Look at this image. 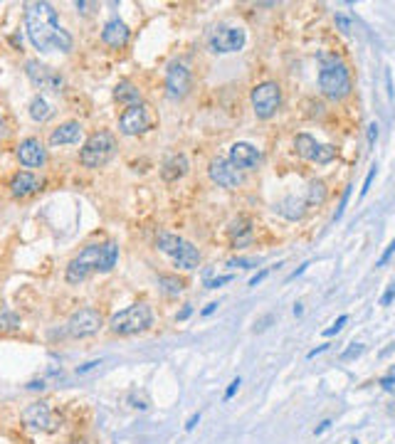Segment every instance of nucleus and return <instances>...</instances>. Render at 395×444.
I'll list each match as a JSON object with an SVG mask.
<instances>
[{"mask_svg": "<svg viewBox=\"0 0 395 444\" xmlns=\"http://www.w3.org/2000/svg\"><path fill=\"white\" fill-rule=\"evenodd\" d=\"M40 190V180L35 173L30 171H18L15 176L10 178V195L13 198H30L32 193H37Z\"/></svg>", "mask_w": 395, "mask_h": 444, "instance_id": "6ab92c4d", "label": "nucleus"}, {"mask_svg": "<svg viewBox=\"0 0 395 444\" xmlns=\"http://www.w3.org/2000/svg\"><path fill=\"white\" fill-rule=\"evenodd\" d=\"M326 195H329V190H326V183H324V180H311V183H309L306 205H311V207L324 205V203H326Z\"/></svg>", "mask_w": 395, "mask_h": 444, "instance_id": "cd10ccee", "label": "nucleus"}, {"mask_svg": "<svg viewBox=\"0 0 395 444\" xmlns=\"http://www.w3.org/2000/svg\"><path fill=\"white\" fill-rule=\"evenodd\" d=\"M329 351V343H321V346H316V348H311L309 353H306V360H314L316 355H321V353H326Z\"/></svg>", "mask_w": 395, "mask_h": 444, "instance_id": "49530a36", "label": "nucleus"}, {"mask_svg": "<svg viewBox=\"0 0 395 444\" xmlns=\"http://www.w3.org/2000/svg\"><path fill=\"white\" fill-rule=\"evenodd\" d=\"M230 163L240 171H252L262 163V151L247 141H237L230 146Z\"/></svg>", "mask_w": 395, "mask_h": 444, "instance_id": "f3484780", "label": "nucleus"}, {"mask_svg": "<svg viewBox=\"0 0 395 444\" xmlns=\"http://www.w3.org/2000/svg\"><path fill=\"white\" fill-rule=\"evenodd\" d=\"M208 176H210V180H213L215 185H220V188H225V190H235V188H240L244 183L242 171L235 168V166L230 163V158H215V161H210Z\"/></svg>", "mask_w": 395, "mask_h": 444, "instance_id": "ddd939ff", "label": "nucleus"}, {"mask_svg": "<svg viewBox=\"0 0 395 444\" xmlns=\"http://www.w3.org/2000/svg\"><path fill=\"white\" fill-rule=\"evenodd\" d=\"M45 387V380H32V383H28V390H42Z\"/></svg>", "mask_w": 395, "mask_h": 444, "instance_id": "5fc2aeb1", "label": "nucleus"}, {"mask_svg": "<svg viewBox=\"0 0 395 444\" xmlns=\"http://www.w3.org/2000/svg\"><path fill=\"white\" fill-rule=\"evenodd\" d=\"M151 126V116H149V106L146 104H136V106H128L119 116V131L123 136H141L146 133Z\"/></svg>", "mask_w": 395, "mask_h": 444, "instance_id": "4468645a", "label": "nucleus"}, {"mask_svg": "<svg viewBox=\"0 0 395 444\" xmlns=\"http://www.w3.org/2000/svg\"><path fill=\"white\" fill-rule=\"evenodd\" d=\"M272 321H274V316H272V314H270V316H265L262 321H257V324H254V333H262V331H267Z\"/></svg>", "mask_w": 395, "mask_h": 444, "instance_id": "37998d69", "label": "nucleus"}, {"mask_svg": "<svg viewBox=\"0 0 395 444\" xmlns=\"http://www.w3.org/2000/svg\"><path fill=\"white\" fill-rule=\"evenodd\" d=\"M116 153V138L111 131H94L79 151V163L84 168H101Z\"/></svg>", "mask_w": 395, "mask_h": 444, "instance_id": "39448f33", "label": "nucleus"}, {"mask_svg": "<svg viewBox=\"0 0 395 444\" xmlns=\"http://www.w3.org/2000/svg\"><path fill=\"white\" fill-rule=\"evenodd\" d=\"M270 271H272V266H265V269H259L252 279H249V286H257V284H262L267 276H270Z\"/></svg>", "mask_w": 395, "mask_h": 444, "instance_id": "a19ab883", "label": "nucleus"}, {"mask_svg": "<svg viewBox=\"0 0 395 444\" xmlns=\"http://www.w3.org/2000/svg\"><path fill=\"white\" fill-rule=\"evenodd\" d=\"M158 286H161V291L166 296H178V294H183V289H185V281L178 279L176 274H161V276H158Z\"/></svg>", "mask_w": 395, "mask_h": 444, "instance_id": "bb28decb", "label": "nucleus"}, {"mask_svg": "<svg viewBox=\"0 0 395 444\" xmlns=\"http://www.w3.org/2000/svg\"><path fill=\"white\" fill-rule=\"evenodd\" d=\"M393 254H395V239L390 242V244H388V247H385V252L380 254V259L375 262V266H385L388 262H390V259H393Z\"/></svg>", "mask_w": 395, "mask_h": 444, "instance_id": "4c0bfd02", "label": "nucleus"}, {"mask_svg": "<svg viewBox=\"0 0 395 444\" xmlns=\"http://www.w3.org/2000/svg\"><path fill=\"white\" fill-rule=\"evenodd\" d=\"M365 138H368V146L370 148L375 146V141H378V123H375V121L368 123V128H365Z\"/></svg>", "mask_w": 395, "mask_h": 444, "instance_id": "58836bf2", "label": "nucleus"}, {"mask_svg": "<svg viewBox=\"0 0 395 444\" xmlns=\"http://www.w3.org/2000/svg\"><path fill=\"white\" fill-rule=\"evenodd\" d=\"M96 365H101V360H89V363H84V365H79V368H77L74 373H77V375H84V373H89V370H94Z\"/></svg>", "mask_w": 395, "mask_h": 444, "instance_id": "c03bdc74", "label": "nucleus"}, {"mask_svg": "<svg viewBox=\"0 0 395 444\" xmlns=\"http://www.w3.org/2000/svg\"><path fill=\"white\" fill-rule=\"evenodd\" d=\"M217 306H220L217 301H210V304H208V306H205L200 314H203V316H210V314H215V311H217Z\"/></svg>", "mask_w": 395, "mask_h": 444, "instance_id": "864d4df0", "label": "nucleus"}, {"mask_svg": "<svg viewBox=\"0 0 395 444\" xmlns=\"http://www.w3.org/2000/svg\"><path fill=\"white\" fill-rule=\"evenodd\" d=\"M247 42V32L242 28H235V25H217V28L210 32V40H208V47L215 55H232V52H240Z\"/></svg>", "mask_w": 395, "mask_h": 444, "instance_id": "6e6552de", "label": "nucleus"}, {"mask_svg": "<svg viewBox=\"0 0 395 444\" xmlns=\"http://www.w3.org/2000/svg\"><path fill=\"white\" fill-rule=\"evenodd\" d=\"M240 385H242V378H235L232 383L227 385V390H225V395H222V400H225V402H230V400H232V397L237 395V390H240Z\"/></svg>", "mask_w": 395, "mask_h": 444, "instance_id": "e433bc0d", "label": "nucleus"}, {"mask_svg": "<svg viewBox=\"0 0 395 444\" xmlns=\"http://www.w3.org/2000/svg\"><path fill=\"white\" fill-rule=\"evenodd\" d=\"M227 237L232 242V247H247L252 239H254V227H252V220L249 217H235L227 227Z\"/></svg>", "mask_w": 395, "mask_h": 444, "instance_id": "aec40b11", "label": "nucleus"}, {"mask_svg": "<svg viewBox=\"0 0 395 444\" xmlns=\"http://www.w3.org/2000/svg\"><path fill=\"white\" fill-rule=\"evenodd\" d=\"M351 444H361V442H358V439H353V442H351Z\"/></svg>", "mask_w": 395, "mask_h": 444, "instance_id": "13d9d810", "label": "nucleus"}, {"mask_svg": "<svg viewBox=\"0 0 395 444\" xmlns=\"http://www.w3.org/2000/svg\"><path fill=\"white\" fill-rule=\"evenodd\" d=\"M331 424H334V422H331V419H324V422H321V424H319V427H316V429H314V434H316V437H319V434H324V432H326V429H329V427H331Z\"/></svg>", "mask_w": 395, "mask_h": 444, "instance_id": "603ef678", "label": "nucleus"}, {"mask_svg": "<svg viewBox=\"0 0 395 444\" xmlns=\"http://www.w3.org/2000/svg\"><path fill=\"white\" fill-rule=\"evenodd\" d=\"M346 324H348V314H341V316L336 319L334 324H331L329 328H326V331H324V336H326V338H331V336H336V333H338V331H341V328H343Z\"/></svg>", "mask_w": 395, "mask_h": 444, "instance_id": "f704fd0d", "label": "nucleus"}, {"mask_svg": "<svg viewBox=\"0 0 395 444\" xmlns=\"http://www.w3.org/2000/svg\"><path fill=\"white\" fill-rule=\"evenodd\" d=\"M156 247H158L163 254H168V257L173 259V264L185 269V271H190V269H195V266L200 264V249H198L193 242L173 235V232H158Z\"/></svg>", "mask_w": 395, "mask_h": 444, "instance_id": "20e7f679", "label": "nucleus"}, {"mask_svg": "<svg viewBox=\"0 0 395 444\" xmlns=\"http://www.w3.org/2000/svg\"><path fill=\"white\" fill-rule=\"evenodd\" d=\"M15 156H18V161H20V166H25V168H42L45 163H47V148L42 146V141L40 138H23L18 148H15Z\"/></svg>", "mask_w": 395, "mask_h": 444, "instance_id": "dca6fc26", "label": "nucleus"}, {"mask_svg": "<svg viewBox=\"0 0 395 444\" xmlns=\"http://www.w3.org/2000/svg\"><path fill=\"white\" fill-rule=\"evenodd\" d=\"M235 276L232 274H222V276H205V286L208 289H217V286H222V284H230Z\"/></svg>", "mask_w": 395, "mask_h": 444, "instance_id": "72a5a7b5", "label": "nucleus"}, {"mask_svg": "<svg viewBox=\"0 0 395 444\" xmlns=\"http://www.w3.org/2000/svg\"><path fill=\"white\" fill-rule=\"evenodd\" d=\"M193 87V77H190V69L181 64V62H171L168 69H166V89H168V96L171 99H183L188 96V91Z\"/></svg>", "mask_w": 395, "mask_h": 444, "instance_id": "2eb2a0df", "label": "nucleus"}, {"mask_svg": "<svg viewBox=\"0 0 395 444\" xmlns=\"http://www.w3.org/2000/svg\"><path fill=\"white\" fill-rule=\"evenodd\" d=\"M119 262V247H116V242H104L101 244V254H99V271L101 274H106V271H111L114 266Z\"/></svg>", "mask_w": 395, "mask_h": 444, "instance_id": "a878e982", "label": "nucleus"}, {"mask_svg": "<svg viewBox=\"0 0 395 444\" xmlns=\"http://www.w3.org/2000/svg\"><path fill=\"white\" fill-rule=\"evenodd\" d=\"M334 23H336V28L341 30L343 35H351V32H353V23H351V18H348V15H343V13H336Z\"/></svg>", "mask_w": 395, "mask_h": 444, "instance_id": "2f4dec72", "label": "nucleus"}, {"mask_svg": "<svg viewBox=\"0 0 395 444\" xmlns=\"http://www.w3.org/2000/svg\"><path fill=\"white\" fill-rule=\"evenodd\" d=\"M28 111H30V116L35 118V121H40V123H45L47 118H52V114H55V106L42 96V94H35L30 99V106H28Z\"/></svg>", "mask_w": 395, "mask_h": 444, "instance_id": "393cba45", "label": "nucleus"}, {"mask_svg": "<svg viewBox=\"0 0 395 444\" xmlns=\"http://www.w3.org/2000/svg\"><path fill=\"white\" fill-rule=\"evenodd\" d=\"M306 198H297V195H289V198H284L279 205H277V212L282 215V217H287V220H292V222H297V220H302L306 215Z\"/></svg>", "mask_w": 395, "mask_h": 444, "instance_id": "5701e85b", "label": "nucleus"}, {"mask_svg": "<svg viewBox=\"0 0 395 444\" xmlns=\"http://www.w3.org/2000/svg\"><path fill=\"white\" fill-rule=\"evenodd\" d=\"M79 138H82V123L67 121L50 133V146H72V143H79Z\"/></svg>", "mask_w": 395, "mask_h": 444, "instance_id": "412c9836", "label": "nucleus"}, {"mask_svg": "<svg viewBox=\"0 0 395 444\" xmlns=\"http://www.w3.org/2000/svg\"><path fill=\"white\" fill-rule=\"evenodd\" d=\"M114 99H116L119 104H126V109H128V106H136V104H144L141 89L136 87L134 82H128V79H121V82L114 87Z\"/></svg>", "mask_w": 395, "mask_h": 444, "instance_id": "b1692460", "label": "nucleus"}, {"mask_svg": "<svg viewBox=\"0 0 395 444\" xmlns=\"http://www.w3.org/2000/svg\"><path fill=\"white\" fill-rule=\"evenodd\" d=\"M128 37H131V30H128V25L123 23L121 18H111L101 30V42L114 47V50L123 47L128 42Z\"/></svg>", "mask_w": 395, "mask_h": 444, "instance_id": "a211bd4d", "label": "nucleus"}, {"mask_svg": "<svg viewBox=\"0 0 395 444\" xmlns=\"http://www.w3.org/2000/svg\"><path fill=\"white\" fill-rule=\"evenodd\" d=\"M25 30H28L32 47L42 55L72 50V35L60 25L57 10L45 0L25 5Z\"/></svg>", "mask_w": 395, "mask_h": 444, "instance_id": "f257e3e1", "label": "nucleus"}, {"mask_svg": "<svg viewBox=\"0 0 395 444\" xmlns=\"http://www.w3.org/2000/svg\"><path fill=\"white\" fill-rule=\"evenodd\" d=\"M74 8H77L82 15H89L91 10L96 8V3H84V0H77V3H74Z\"/></svg>", "mask_w": 395, "mask_h": 444, "instance_id": "79ce46f5", "label": "nucleus"}, {"mask_svg": "<svg viewBox=\"0 0 395 444\" xmlns=\"http://www.w3.org/2000/svg\"><path fill=\"white\" fill-rule=\"evenodd\" d=\"M101 326H104L101 314H99L94 306H84V309H79V311H74V314L69 316L64 331H67V336H72V338H89V336H94V333L101 331Z\"/></svg>", "mask_w": 395, "mask_h": 444, "instance_id": "1a4fd4ad", "label": "nucleus"}, {"mask_svg": "<svg viewBox=\"0 0 395 444\" xmlns=\"http://www.w3.org/2000/svg\"><path fill=\"white\" fill-rule=\"evenodd\" d=\"M185 173H188V158H185L183 153L168 156V158L163 161V166H161V178H163L166 183H176V180H181Z\"/></svg>", "mask_w": 395, "mask_h": 444, "instance_id": "4be33fe9", "label": "nucleus"}, {"mask_svg": "<svg viewBox=\"0 0 395 444\" xmlns=\"http://www.w3.org/2000/svg\"><path fill=\"white\" fill-rule=\"evenodd\" d=\"M20 316L15 314V311H10V309H3L0 311V331L3 333H8V331H18L20 328Z\"/></svg>", "mask_w": 395, "mask_h": 444, "instance_id": "c85d7f7f", "label": "nucleus"}, {"mask_svg": "<svg viewBox=\"0 0 395 444\" xmlns=\"http://www.w3.org/2000/svg\"><path fill=\"white\" fill-rule=\"evenodd\" d=\"M25 74L32 82V87L40 89V91H62V87H64V79H62L60 72L50 64H42L40 59L25 62Z\"/></svg>", "mask_w": 395, "mask_h": 444, "instance_id": "9d476101", "label": "nucleus"}, {"mask_svg": "<svg viewBox=\"0 0 395 444\" xmlns=\"http://www.w3.org/2000/svg\"><path fill=\"white\" fill-rule=\"evenodd\" d=\"M393 299H395V281H390V284L385 286L383 296H380V306H390V304H393Z\"/></svg>", "mask_w": 395, "mask_h": 444, "instance_id": "ea45409f", "label": "nucleus"}, {"mask_svg": "<svg viewBox=\"0 0 395 444\" xmlns=\"http://www.w3.org/2000/svg\"><path fill=\"white\" fill-rule=\"evenodd\" d=\"M193 316V304H185L181 311L176 314V321H185V319H190Z\"/></svg>", "mask_w": 395, "mask_h": 444, "instance_id": "a18cd8bd", "label": "nucleus"}, {"mask_svg": "<svg viewBox=\"0 0 395 444\" xmlns=\"http://www.w3.org/2000/svg\"><path fill=\"white\" fill-rule=\"evenodd\" d=\"M321 69H319V89L326 99L331 101H343L351 89H353V82H351V72L348 67L343 64V59L336 57V55H321Z\"/></svg>", "mask_w": 395, "mask_h": 444, "instance_id": "f03ea898", "label": "nucleus"}, {"mask_svg": "<svg viewBox=\"0 0 395 444\" xmlns=\"http://www.w3.org/2000/svg\"><path fill=\"white\" fill-rule=\"evenodd\" d=\"M375 173H378V166L373 163V166H370V171H368V176H365V180H363V188H361V198H365V195L370 193V185H373V178H375Z\"/></svg>", "mask_w": 395, "mask_h": 444, "instance_id": "c9c22d12", "label": "nucleus"}, {"mask_svg": "<svg viewBox=\"0 0 395 444\" xmlns=\"http://www.w3.org/2000/svg\"><path fill=\"white\" fill-rule=\"evenodd\" d=\"M5 133H8V128H5V118L0 116V138H5Z\"/></svg>", "mask_w": 395, "mask_h": 444, "instance_id": "4d7b16f0", "label": "nucleus"}, {"mask_svg": "<svg viewBox=\"0 0 395 444\" xmlns=\"http://www.w3.org/2000/svg\"><path fill=\"white\" fill-rule=\"evenodd\" d=\"M257 264H259V259L257 257H232L230 262H227V266H232V269H257Z\"/></svg>", "mask_w": 395, "mask_h": 444, "instance_id": "c756f323", "label": "nucleus"}, {"mask_svg": "<svg viewBox=\"0 0 395 444\" xmlns=\"http://www.w3.org/2000/svg\"><path fill=\"white\" fill-rule=\"evenodd\" d=\"M153 326V311L146 301H136L131 306H126L123 311L114 314L109 321V331L114 336H136L144 333Z\"/></svg>", "mask_w": 395, "mask_h": 444, "instance_id": "7ed1b4c3", "label": "nucleus"}, {"mask_svg": "<svg viewBox=\"0 0 395 444\" xmlns=\"http://www.w3.org/2000/svg\"><path fill=\"white\" fill-rule=\"evenodd\" d=\"M198 422H200V412H193L188 417V422H185V432H193L198 427Z\"/></svg>", "mask_w": 395, "mask_h": 444, "instance_id": "de8ad7c7", "label": "nucleus"}, {"mask_svg": "<svg viewBox=\"0 0 395 444\" xmlns=\"http://www.w3.org/2000/svg\"><path fill=\"white\" fill-rule=\"evenodd\" d=\"M294 148H297V153L304 158V161H311V163H319V166H326V163H331L336 156H338V151L334 146H329V143H319L314 136H309V133H299L297 138H294Z\"/></svg>", "mask_w": 395, "mask_h": 444, "instance_id": "9b49d317", "label": "nucleus"}, {"mask_svg": "<svg viewBox=\"0 0 395 444\" xmlns=\"http://www.w3.org/2000/svg\"><path fill=\"white\" fill-rule=\"evenodd\" d=\"M306 269H309V262H304V264H302V266H297V269H294V271H292V274L287 276V281H292V279H297V276H302V274H304Z\"/></svg>", "mask_w": 395, "mask_h": 444, "instance_id": "3c124183", "label": "nucleus"}, {"mask_svg": "<svg viewBox=\"0 0 395 444\" xmlns=\"http://www.w3.org/2000/svg\"><path fill=\"white\" fill-rule=\"evenodd\" d=\"M363 353H365L363 343H353V346H348V348L341 353V360H356V358H361Z\"/></svg>", "mask_w": 395, "mask_h": 444, "instance_id": "473e14b6", "label": "nucleus"}, {"mask_svg": "<svg viewBox=\"0 0 395 444\" xmlns=\"http://www.w3.org/2000/svg\"><path fill=\"white\" fill-rule=\"evenodd\" d=\"M385 91H388V99L393 101V77H390V69H385Z\"/></svg>", "mask_w": 395, "mask_h": 444, "instance_id": "8fccbe9b", "label": "nucleus"}, {"mask_svg": "<svg viewBox=\"0 0 395 444\" xmlns=\"http://www.w3.org/2000/svg\"><path fill=\"white\" fill-rule=\"evenodd\" d=\"M99 254H101V244H87L64 271L67 284H82L84 279H89L94 271H99Z\"/></svg>", "mask_w": 395, "mask_h": 444, "instance_id": "0eeeda50", "label": "nucleus"}, {"mask_svg": "<svg viewBox=\"0 0 395 444\" xmlns=\"http://www.w3.org/2000/svg\"><path fill=\"white\" fill-rule=\"evenodd\" d=\"M249 99H252L254 116L262 118V121H270L272 116H277V111L282 106V89L277 82H259L252 89Z\"/></svg>", "mask_w": 395, "mask_h": 444, "instance_id": "423d86ee", "label": "nucleus"}, {"mask_svg": "<svg viewBox=\"0 0 395 444\" xmlns=\"http://www.w3.org/2000/svg\"><path fill=\"white\" fill-rule=\"evenodd\" d=\"M351 193H353V185H346V188H343V193H341L338 207H336V212H334V222H338V220L343 217V212H346V205H348V198H351Z\"/></svg>", "mask_w": 395, "mask_h": 444, "instance_id": "7c9ffc66", "label": "nucleus"}, {"mask_svg": "<svg viewBox=\"0 0 395 444\" xmlns=\"http://www.w3.org/2000/svg\"><path fill=\"white\" fill-rule=\"evenodd\" d=\"M23 422L30 427V429H37V432H57L60 429V419L55 417L50 402L40 400V402H32L23 410Z\"/></svg>", "mask_w": 395, "mask_h": 444, "instance_id": "f8f14e48", "label": "nucleus"}, {"mask_svg": "<svg viewBox=\"0 0 395 444\" xmlns=\"http://www.w3.org/2000/svg\"><path fill=\"white\" fill-rule=\"evenodd\" d=\"M378 383H380V387H383V390H393V387H395V373H393V375H385V378H380Z\"/></svg>", "mask_w": 395, "mask_h": 444, "instance_id": "09e8293b", "label": "nucleus"}, {"mask_svg": "<svg viewBox=\"0 0 395 444\" xmlns=\"http://www.w3.org/2000/svg\"><path fill=\"white\" fill-rule=\"evenodd\" d=\"M292 311H294V316L299 319V316L304 314V304H294V309H292Z\"/></svg>", "mask_w": 395, "mask_h": 444, "instance_id": "6e6d98bb", "label": "nucleus"}]
</instances>
